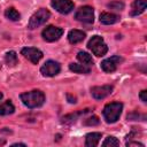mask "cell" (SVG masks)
Instances as JSON below:
<instances>
[{"label":"cell","instance_id":"6da1fadb","mask_svg":"<svg viewBox=\"0 0 147 147\" xmlns=\"http://www.w3.org/2000/svg\"><path fill=\"white\" fill-rule=\"evenodd\" d=\"M21 100L28 108H38L45 102V94L39 90H33L21 94Z\"/></svg>","mask_w":147,"mask_h":147},{"label":"cell","instance_id":"7a4b0ae2","mask_svg":"<svg viewBox=\"0 0 147 147\" xmlns=\"http://www.w3.org/2000/svg\"><path fill=\"white\" fill-rule=\"evenodd\" d=\"M122 109H123V105L121 102H110L108 105L105 106L103 108V117L106 119L107 123H115L119 119V116L122 114Z\"/></svg>","mask_w":147,"mask_h":147},{"label":"cell","instance_id":"3957f363","mask_svg":"<svg viewBox=\"0 0 147 147\" xmlns=\"http://www.w3.org/2000/svg\"><path fill=\"white\" fill-rule=\"evenodd\" d=\"M87 47L92 51V53L96 56H103L107 52H108V47L106 45V42L103 41V39L100 36H93L88 42H87Z\"/></svg>","mask_w":147,"mask_h":147},{"label":"cell","instance_id":"277c9868","mask_svg":"<svg viewBox=\"0 0 147 147\" xmlns=\"http://www.w3.org/2000/svg\"><path fill=\"white\" fill-rule=\"evenodd\" d=\"M51 16V13L49 10H47L46 8H41L39 10H37L30 18L29 21V24H28V28L30 30H33V29H37L39 28L40 25H42Z\"/></svg>","mask_w":147,"mask_h":147},{"label":"cell","instance_id":"5b68a950","mask_svg":"<svg viewBox=\"0 0 147 147\" xmlns=\"http://www.w3.org/2000/svg\"><path fill=\"white\" fill-rule=\"evenodd\" d=\"M75 18H76L77 21H79V22L91 24V23H93V21H94V10H93V8L90 7V6L80 7V8L76 11Z\"/></svg>","mask_w":147,"mask_h":147},{"label":"cell","instance_id":"8992f818","mask_svg":"<svg viewBox=\"0 0 147 147\" xmlns=\"http://www.w3.org/2000/svg\"><path fill=\"white\" fill-rule=\"evenodd\" d=\"M62 34H63V30L61 28H57V26H54V25L46 26L41 32V36H42L44 40H46L48 42H53V41L59 40L62 37Z\"/></svg>","mask_w":147,"mask_h":147},{"label":"cell","instance_id":"52a82bcc","mask_svg":"<svg viewBox=\"0 0 147 147\" xmlns=\"http://www.w3.org/2000/svg\"><path fill=\"white\" fill-rule=\"evenodd\" d=\"M122 62H123V59L121 56L114 55V56H110L101 62V69L105 72H114Z\"/></svg>","mask_w":147,"mask_h":147},{"label":"cell","instance_id":"ba28073f","mask_svg":"<svg viewBox=\"0 0 147 147\" xmlns=\"http://www.w3.org/2000/svg\"><path fill=\"white\" fill-rule=\"evenodd\" d=\"M61 70V67L57 62L55 61H46L44 63V65L40 68V72L42 74V76L45 77H53V76H56Z\"/></svg>","mask_w":147,"mask_h":147},{"label":"cell","instance_id":"9c48e42d","mask_svg":"<svg viewBox=\"0 0 147 147\" xmlns=\"http://www.w3.org/2000/svg\"><path fill=\"white\" fill-rule=\"evenodd\" d=\"M51 5L61 14H69L74 9V2L71 0H52Z\"/></svg>","mask_w":147,"mask_h":147},{"label":"cell","instance_id":"30bf717a","mask_svg":"<svg viewBox=\"0 0 147 147\" xmlns=\"http://www.w3.org/2000/svg\"><path fill=\"white\" fill-rule=\"evenodd\" d=\"M22 55H24L25 59H28L29 61H31L33 64H37L40 59L42 57V52L39 51L38 48H34V47H25V48H22L21 51Z\"/></svg>","mask_w":147,"mask_h":147},{"label":"cell","instance_id":"8fae6325","mask_svg":"<svg viewBox=\"0 0 147 147\" xmlns=\"http://www.w3.org/2000/svg\"><path fill=\"white\" fill-rule=\"evenodd\" d=\"M113 92L111 85H102V86H94L91 88V94L96 100H102L110 95Z\"/></svg>","mask_w":147,"mask_h":147},{"label":"cell","instance_id":"7c38bea8","mask_svg":"<svg viewBox=\"0 0 147 147\" xmlns=\"http://www.w3.org/2000/svg\"><path fill=\"white\" fill-rule=\"evenodd\" d=\"M100 139H101V133L100 132L87 133L86 137H85V146L86 147H95V146H98Z\"/></svg>","mask_w":147,"mask_h":147},{"label":"cell","instance_id":"4fadbf2b","mask_svg":"<svg viewBox=\"0 0 147 147\" xmlns=\"http://www.w3.org/2000/svg\"><path fill=\"white\" fill-rule=\"evenodd\" d=\"M85 39V32L80 30H70L68 33V40L71 44H78Z\"/></svg>","mask_w":147,"mask_h":147},{"label":"cell","instance_id":"5bb4252c","mask_svg":"<svg viewBox=\"0 0 147 147\" xmlns=\"http://www.w3.org/2000/svg\"><path fill=\"white\" fill-rule=\"evenodd\" d=\"M146 0H134L131 7V15L132 16H138L141 13L145 11L146 9Z\"/></svg>","mask_w":147,"mask_h":147},{"label":"cell","instance_id":"9a60e30c","mask_svg":"<svg viewBox=\"0 0 147 147\" xmlns=\"http://www.w3.org/2000/svg\"><path fill=\"white\" fill-rule=\"evenodd\" d=\"M119 21V16L111 14V13H101L100 14V22L102 24L106 25H110V24H115Z\"/></svg>","mask_w":147,"mask_h":147},{"label":"cell","instance_id":"2e32d148","mask_svg":"<svg viewBox=\"0 0 147 147\" xmlns=\"http://www.w3.org/2000/svg\"><path fill=\"white\" fill-rule=\"evenodd\" d=\"M15 111V107L11 103L10 100H7L5 102L0 103V116H6V115H10Z\"/></svg>","mask_w":147,"mask_h":147},{"label":"cell","instance_id":"e0dca14e","mask_svg":"<svg viewBox=\"0 0 147 147\" xmlns=\"http://www.w3.org/2000/svg\"><path fill=\"white\" fill-rule=\"evenodd\" d=\"M77 59H78V61H79L80 63H83L84 65H87V67L92 65L93 62H94L93 59H92V56H91L88 53H86V52H78Z\"/></svg>","mask_w":147,"mask_h":147},{"label":"cell","instance_id":"ac0fdd59","mask_svg":"<svg viewBox=\"0 0 147 147\" xmlns=\"http://www.w3.org/2000/svg\"><path fill=\"white\" fill-rule=\"evenodd\" d=\"M69 69L76 74H90L91 69L87 65L84 64H77V63H70L69 64Z\"/></svg>","mask_w":147,"mask_h":147},{"label":"cell","instance_id":"d6986e66","mask_svg":"<svg viewBox=\"0 0 147 147\" xmlns=\"http://www.w3.org/2000/svg\"><path fill=\"white\" fill-rule=\"evenodd\" d=\"M5 60H6V63H7L9 67H14V65L17 64V61H18L17 54H16L14 51H9V52L6 53Z\"/></svg>","mask_w":147,"mask_h":147},{"label":"cell","instance_id":"ffe728a7","mask_svg":"<svg viewBox=\"0 0 147 147\" xmlns=\"http://www.w3.org/2000/svg\"><path fill=\"white\" fill-rule=\"evenodd\" d=\"M5 16H6L8 20H10V21H18L20 17H21L20 13H18L15 8H13V7L6 9V11H5Z\"/></svg>","mask_w":147,"mask_h":147},{"label":"cell","instance_id":"44dd1931","mask_svg":"<svg viewBox=\"0 0 147 147\" xmlns=\"http://www.w3.org/2000/svg\"><path fill=\"white\" fill-rule=\"evenodd\" d=\"M87 111H88V109H85L84 111L82 110V111H78V113H75V114L67 115V116H64L62 118V123H74V122H76V119L78 118V116H80V115H83V114H85Z\"/></svg>","mask_w":147,"mask_h":147},{"label":"cell","instance_id":"7402d4cb","mask_svg":"<svg viewBox=\"0 0 147 147\" xmlns=\"http://www.w3.org/2000/svg\"><path fill=\"white\" fill-rule=\"evenodd\" d=\"M102 146L103 147H117V146H119V141L115 137L109 136L105 139V141L102 142Z\"/></svg>","mask_w":147,"mask_h":147},{"label":"cell","instance_id":"603a6c76","mask_svg":"<svg viewBox=\"0 0 147 147\" xmlns=\"http://www.w3.org/2000/svg\"><path fill=\"white\" fill-rule=\"evenodd\" d=\"M107 6H108V8L114 9V10H123L124 9V3L121 1H113V2H109Z\"/></svg>","mask_w":147,"mask_h":147},{"label":"cell","instance_id":"cb8c5ba5","mask_svg":"<svg viewBox=\"0 0 147 147\" xmlns=\"http://www.w3.org/2000/svg\"><path fill=\"white\" fill-rule=\"evenodd\" d=\"M100 123V119L96 117V116H92V117H88L84 121V124L85 125H88V126H93V125H98Z\"/></svg>","mask_w":147,"mask_h":147},{"label":"cell","instance_id":"d4e9b609","mask_svg":"<svg viewBox=\"0 0 147 147\" xmlns=\"http://www.w3.org/2000/svg\"><path fill=\"white\" fill-rule=\"evenodd\" d=\"M140 99H141V101L142 102H147V91L146 90H142L141 92H140Z\"/></svg>","mask_w":147,"mask_h":147},{"label":"cell","instance_id":"484cf974","mask_svg":"<svg viewBox=\"0 0 147 147\" xmlns=\"http://www.w3.org/2000/svg\"><path fill=\"white\" fill-rule=\"evenodd\" d=\"M126 146H127V147H131V146H139V147H144V144L138 142V141H129V142H126Z\"/></svg>","mask_w":147,"mask_h":147},{"label":"cell","instance_id":"4316f807","mask_svg":"<svg viewBox=\"0 0 147 147\" xmlns=\"http://www.w3.org/2000/svg\"><path fill=\"white\" fill-rule=\"evenodd\" d=\"M67 98H68V101H69L70 103H76V102H77L76 96H72L71 94H68V95H67Z\"/></svg>","mask_w":147,"mask_h":147},{"label":"cell","instance_id":"83f0119b","mask_svg":"<svg viewBox=\"0 0 147 147\" xmlns=\"http://www.w3.org/2000/svg\"><path fill=\"white\" fill-rule=\"evenodd\" d=\"M13 146H25V145H24V144H18V142H17V144H13Z\"/></svg>","mask_w":147,"mask_h":147},{"label":"cell","instance_id":"f1b7e54d","mask_svg":"<svg viewBox=\"0 0 147 147\" xmlns=\"http://www.w3.org/2000/svg\"><path fill=\"white\" fill-rule=\"evenodd\" d=\"M3 144H5V140H1L0 141V145H3Z\"/></svg>","mask_w":147,"mask_h":147},{"label":"cell","instance_id":"f546056e","mask_svg":"<svg viewBox=\"0 0 147 147\" xmlns=\"http://www.w3.org/2000/svg\"><path fill=\"white\" fill-rule=\"evenodd\" d=\"M1 98H2V93H0V100H1Z\"/></svg>","mask_w":147,"mask_h":147},{"label":"cell","instance_id":"4dcf8cb0","mask_svg":"<svg viewBox=\"0 0 147 147\" xmlns=\"http://www.w3.org/2000/svg\"><path fill=\"white\" fill-rule=\"evenodd\" d=\"M0 68H1V64H0Z\"/></svg>","mask_w":147,"mask_h":147}]
</instances>
